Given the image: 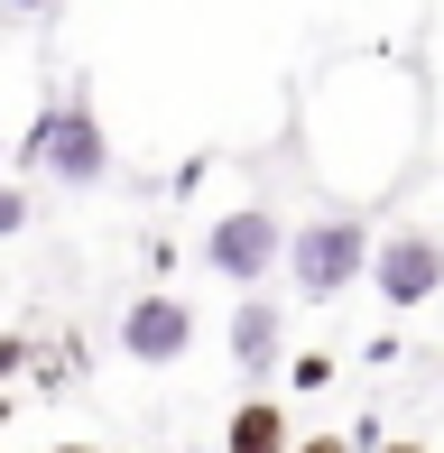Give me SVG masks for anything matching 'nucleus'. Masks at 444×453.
Listing matches in <instances>:
<instances>
[{"label":"nucleus","instance_id":"1","mask_svg":"<svg viewBox=\"0 0 444 453\" xmlns=\"http://www.w3.org/2000/svg\"><path fill=\"white\" fill-rule=\"evenodd\" d=\"M28 167H47L56 185H103L111 176V139L84 102H47V120L28 130Z\"/></svg>","mask_w":444,"mask_h":453},{"label":"nucleus","instance_id":"2","mask_svg":"<svg viewBox=\"0 0 444 453\" xmlns=\"http://www.w3.org/2000/svg\"><path fill=\"white\" fill-rule=\"evenodd\" d=\"M361 269H371V232H361V222H306V232L287 241V278H296V296H306V305L342 296Z\"/></svg>","mask_w":444,"mask_h":453},{"label":"nucleus","instance_id":"3","mask_svg":"<svg viewBox=\"0 0 444 453\" xmlns=\"http://www.w3.org/2000/svg\"><path fill=\"white\" fill-rule=\"evenodd\" d=\"M204 259H213V278H232V287H259V278L278 269V259H287V232H278V213L241 203V213H222V222H213Z\"/></svg>","mask_w":444,"mask_h":453},{"label":"nucleus","instance_id":"4","mask_svg":"<svg viewBox=\"0 0 444 453\" xmlns=\"http://www.w3.org/2000/svg\"><path fill=\"white\" fill-rule=\"evenodd\" d=\"M371 287H379L389 305H426L435 287H444V241H426V232L371 241Z\"/></svg>","mask_w":444,"mask_h":453},{"label":"nucleus","instance_id":"5","mask_svg":"<svg viewBox=\"0 0 444 453\" xmlns=\"http://www.w3.org/2000/svg\"><path fill=\"white\" fill-rule=\"evenodd\" d=\"M186 342H195V315L176 296H130V315H120V352H130L139 370L186 361Z\"/></svg>","mask_w":444,"mask_h":453},{"label":"nucleus","instance_id":"6","mask_svg":"<svg viewBox=\"0 0 444 453\" xmlns=\"http://www.w3.org/2000/svg\"><path fill=\"white\" fill-rule=\"evenodd\" d=\"M222 453H287V407H278V398H241Z\"/></svg>","mask_w":444,"mask_h":453},{"label":"nucleus","instance_id":"7","mask_svg":"<svg viewBox=\"0 0 444 453\" xmlns=\"http://www.w3.org/2000/svg\"><path fill=\"white\" fill-rule=\"evenodd\" d=\"M232 352L250 361V370H259V361H278V305H269V296H250V305L232 315Z\"/></svg>","mask_w":444,"mask_h":453},{"label":"nucleus","instance_id":"8","mask_svg":"<svg viewBox=\"0 0 444 453\" xmlns=\"http://www.w3.org/2000/svg\"><path fill=\"white\" fill-rule=\"evenodd\" d=\"M19 222H28V195H19V185H0V241H10Z\"/></svg>","mask_w":444,"mask_h":453},{"label":"nucleus","instance_id":"9","mask_svg":"<svg viewBox=\"0 0 444 453\" xmlns=\"http://www.w3.org/2000/svg\"><path fill=\"white\" fill-rule=\"evenodd\" d=\"M19 361H28V342H19V334H0V380H10Z\"/></svg>","mask_w":444,"mask_h":453},{"label":"nucleus","instance_id":"10","mask_svg":"<svg viewBox=\"0 0 444 453\" xmlns=\"http://www.w3.org/2000/svg\"><path fill=\"white\" fill-rule=\"evenodd\" d=\"M287 453H352L342 435H306V444H287Z\"/></svg>","mask_w":444,"mask_h":453},{"label":"nucleus","instance_id":"11","mask_svg":"<svg viewBox=\"0 0 444 453\" xmlns=\"http://www.w3.org/2000/svg\"><path fill=\"white\" fill-rule=\"evenodd\" d=\"M47 453H103V444H47Z\"/></svg>","mask_w":444,"mask_h":453},{"label":"nucleus","instance_id":"12","mask_svg":"<svg viewBox=\"0 0 444 453\" xmlns=\"http://www.w3.org/2000/svg\"><path fill=\"white\" fill-rule=\"evenodd\" d=\"M379 453H426V444H379Z\"/></svg>","mask_w":444,"mask_h":453}]
</instances>
